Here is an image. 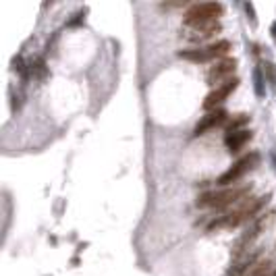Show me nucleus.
<instances>
[{
    "label": "nucleus",
    "mask_w": 276,
    "mask_h": 276,
    "mask_svg": "<svg viewBox=\"0 0 276 276\" xmlns=\"http://www.w3.org/2000/svg\"><path fill=\"white\" fill-rule=\"evenodd\" d=\"M272 276H276V272H274V274H272Z\"/></svg>",
    "instance_id": "obj_16"
},
{
    "label": "nucleus",
    "mask_w": 276,
    "mask_h": 276,
    "mask_svg": "<svg viewBox=\"0 0 276 276\" xmlns=\"http://www.w3.org/2000/svg\"><path fill=\"white\" fill-rule=\"evenodd\" d=\"M268 199H270V193L260 195V197H247L235 210L226 212L220 218H214L212 222L208 224V231H214V228H235V226H241L245 222H253V220L260 216L264 206L268 204Z\"/></svg>",
    "instance_id": "obj_1"
},
{
    "label": "nucleus",
    "mask_w": 276,
    "mask_h": 276,
    "mask_svg": "<svg viewBox=\"0 0 276 276\" xmlns=\"http://www.w3.org/2000/svg\"><path fill=\"white\" fill-rule=\"evenodd\" d=\"M237 85H239V79H228V81H224V83L216 85V87L206 96V100H204V110H214L218 104H222L224 100L237 89Z\"/></svg>",
    "instance_id": "obj_6"
},
{
    "label": "nucleus",
    "mask_w": 276,
    "mask_h": 276,
    "mask_svg": "<svg viewBox=\"0 0 276 276\" xmlns=\"http://www.w3.org/2000/svg\"><path fill=\"white\" fill-rule=\"evenodd\" d=\"M224 6L220 2H199V4H191L185 15H183V23L187 27H195V25H206V23H214L218 21V17H222Z\"/></svg>",
    "instance_id": "obj_3"
},
{
    "label": "nucleus",
    "mask_w": 276,
    "mask_h": 276,
    "mask_svg": "<svg viewBox=\"0 0 276 276\" xmlns=\"http://www.w3.org/2000/svg\"><path fill=\"white\" fill-rule=\"evenodd\" d=\"M245 11H247V15H249V19H251V25H257V19H255V11H253V4L245 2Z\"/></svg>",
    "instance_id": "obj_14"
},
{
    "label": "nucleus",
    "mask_w": 276,
    "mask_h": 276,
    "mask_svg": "<svg viewBox=\"0 0 276 276\" xmlns=\"http://www.w3.org/2000/svg\"><path fill=\"white\" fill-rule=\"evenodd\" d=\"M235 69H237V60L235 58H222V60H218L212 69L208 71V77H206V81H208V85H212V87H216V83L220 85V81H228V77L235 73Z\"/></svg>",
    "instance_id": "obj_7"
},
{
    "label": "nucleus",
    "mask_w": 276,
    "mask_h": 276,
    "mask_svg": "<svg viewBox=\"0 0 276 276\" xmlns=\"http://www.w3.org/2000/svg\"><path fill=\"white\" fill-rule=\"evenodd\" d=\"M272 35H274V40H276V23L272 25Z\"/></svg>",
    "instance_id": "obj_15"
},
{
    "label": "nucleus",
    "mask_w": 276,
    "mask_h": 276,
    "mask_svg": "<svg viewBox=\"0 0 276 276\" xmlns=\"http://www.w3.org/2000/svg\"><path fill=\"white\" fill-rule=\"evenodd\" d=\"M249 193H251V185H237L222 191H208V193H201L195 199V206L224 210V208H231L233 204H239V201H245L249 197Z\"/></svg>",
    "instance_id": "obj_2"
},
{
    "label": "nucleus",
    "mask_w": 276,
    "mask_h": 276,
    "mask_svg": "<svg viewBox=\"0 0 276 276\" xmlns=\"http://www.w3.org/2000/svg\"><path fill=\"white\" fill-rule=\"evenodd\" d=\"M253 87H255V96H257V98H264L266 89H264V77H262V69H255V71H253Z\"/></svg>",
    "instance_id": "obj_13"
},
{
    "label": "nucleus",
    "mask_w": 276,
    "mask_h": 276,
    "mask_svg": "<svg viewBox=\"0 0 276 276\" xmlns=\"http://www.w3.org/2000/svg\"><path fill=\"white\" fill-rule=\"evenodd\" d=\"M251 139V131L247 129H241V131H235V133H226L224 135V143H226V150L231 154L241 152V148Z\"/></svg>",
    "instance_id": "obj_10"
},
{
    "label": "nucleus",
    "mask_w": 276,
    "mask_h": 276,
    "mask_svg": "<svg viewBox=\"0 0 276 276\" xmlns=\"http://www.w3.org/2000/svg\"><path fill=\"white\" fill-rule=\"evenodd\" d=\"M187 35L185 38L189 42H204L208 38H212L214 33L220 31V23L214 21V23H206V25H195V27H187Z\"/></svg>",
    "instance_id": "obj_9"
},
{
    "label": "nucleus",
    "mask_w": 276,
    "mask_h": 276,
    "mask_svg": "<svg viewBox=\"0 0 276 276\" xmlns=\"http://www.w3.org/2000/svg\"><path fill=\"white\" fill-rule=\"evenodd\" d=\"M257 164H260V154H257V152H251L249 156H243V158L237 160L224 174H220V177L216 179V185H220V187L233 185V183H237L245 172H249L251 168H255Z\"/></svg>",
    "instance_id": "obj_5"
},
{
    "label": "nucleus",
    "mask_w": 276,
    "mask_h": 276,
    "mask_svg": "<svg viewBox=\"0 0 276 276\" xmlns=\"http://www.w3.org/2000/svg\"><path fill=\"white\" fill-rule=\"evenodd\" d=\"M228 50H231V42H226V40H218L216 44L204 46V48H195V50H181V52H179V58H185V60H191V62H210V60L222 58Z\"/></svg>",
    "instance_id": "obj_4"
},
{
    "label": "nucleus",
    "mask_w": 276,
    "mask_h": 276,
    "mask_svg": "<svg viewBox=\"0 0 276 276\" xmlns=\"http://www.w3.org/2000/svg\"><path fill=\"white\" fill-rule=\"evenodd\" d=\"M224 121H226V110H214V112H208L206 116H201V121L195 125V129H193V137L204 135L206 131H210V129H214L218 125H222Z\"/></svg>",
    "instance_id": "obj_8"
},
{
    "label": "nucleus",
    "mask_w": 276,
    "mask_h": 276,
    "mask_svg": "<svg viewBox=\"0 0 276 276\" xmlns=\"http://www.w3.org/2000/svg\"><path fill=\"white\" fill-rule=\"evenodd\" d=\"M272 274H274V272H272V262L260 260L245 276H272Z\"/></svg>",
    "instance_id": "obj_11"
},
{
    "label": "nucleus",
    "mask_w": 276,
    "mask_h": 276,
    "mask_svg": "<svg viewBox=\"0 0 276 276\" xmlns=\"http://www.w3.org/2000/svg\"><path fill=\"white\" fill-rule=\"evenodd\" d=\"M245 123H249V114H237L235 118H231L226 125V133H235V131H241V127Z\"/></svg>",
    "instance_id": "obj_12"
}]
</instances>
